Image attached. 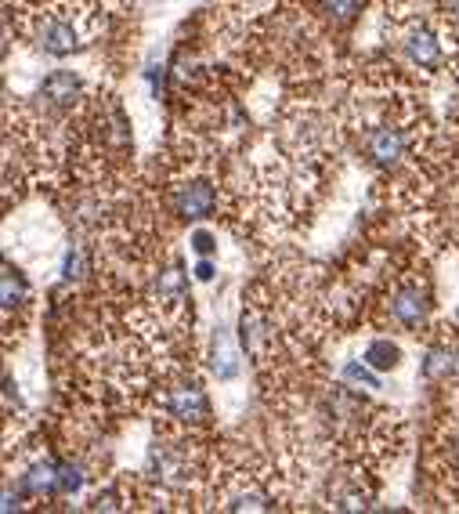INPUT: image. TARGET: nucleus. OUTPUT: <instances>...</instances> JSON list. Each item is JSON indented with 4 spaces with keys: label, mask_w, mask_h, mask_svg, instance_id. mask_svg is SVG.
<instances>
[{
    "label": "nucleus",
    "mask_w": 459,
    "mask_h": 514,
    "mask_svg": "<svg viewBox=\"0 0 459 514\" xmlns=\"http://www.w3.org/2000/svg\"><path fill=\"white\" fill-rule=\"evenodd\" d=\"M185 428L181 435H156L149 449V464H145V475L149 482L163 489V493H185L207 475V453L199 449L196 438H188Z\"/></svg>",
    "instance_id": "1"
},
{
    "label": "nucleus",
    "mask_w": 459,
    "mask_h": 514,
    "mask_svg": "<svg viewBox=\"0 0 459 514\" xmlns=\"http://www.w3.org/2000/svg\"><path fill=\"white\" fill-rule=\"evenodd\" d=\"M416 145H420V138H416L413 124H405V120H380L362 134V156L376 171L402 167L405 156L413 153Z\"/></svg>",
    "instance_id": "2"
},
{
    "label": "nucleus",
    "mask_w": 459,
    "mask_h": 514,
    "mask_svg": "<svg viewBox=\"0 0 459 514\" xmlns=\"http://www.w3.org/2000/svg\"><path fill=\"white\" fill-rule=\"evenodd\" d=\"M384 315L394 326H402L409 334H423L431 319V283L423 276H409L387 294Z\"/></svg>",
    "instance_id": "3"
},
{
    "label": "nucleus",
    "mask_w": 459,
    "mask_h": 514,
    "mask_svg": "<svg viewBox=\"0 0 459 514\" xmlns=\"http://www.w3.org/2000/svg\"><path fill=\"white\" fill-rule=\"evenodd\" d=\"M160 410L167 413V420H174L178 428H207L214 410H210V399L203 384L196 377H178L170 381L160 395Z\"/></svg>",
    "instance_id": "4"
},
{
    "label": "nucleus",
    "mask_w": 459,
    "mask_h": 514,
    "mask_svg": "<svg viewBox=\"0 0 459 514\" xmlns=\"http://www.w3.org/2000/svg\"><path fill=\"white\" fill-rule=\"evenodd\" d=\"M398 51L413 69L423 73H438L445 66V48H441V33L423 19H409L398 26Z\"/></svg>",
    "instance_id": "5"
},
{
    "label": "nucleus",
    "mask_w": 459,
    "mask_h": 514,
    "mask_svg": "<svg viewBox=\"0 0 459 514\" xmlns=\"http://www.w3.org/2000/svg\"><path fill=\"white\" fill-rule=\"evenodd\" d=\"M217 200H221V196H217V185L207 174H188V178L170 185V203H174V210L188 221L214 218Z\"/></svg>",
    "instance_id": "6"
},
{
    "label": "nucleus",
    "mask_w": 459,
    "mask_h": 514,
    "mask_svg": "<svg viewBox=\"0 0 459 514\" xmlns=\"http://www.w3.org/2000/svg\"><path fill=\"white\" fill-rule=\"evenodd\" d=\"M80 98H84V80L69 73V69H55L37 87V105L47 113H69V109L80 105Z\"/></svg>",
    "instance_id": "7"
},
{
    "label": "nucleus",
    "mask_w": 459,
    "mask_h": 514,
    "mask_svg": "<svg viewBox=\"0 0 459 514\" xmlns=\"http://www.w3.org/2000/svg\"><path fill=\"white\" fill-rule=\"evenodd\" d=\"M423 381L427 384H449L459 377V341L456 337H438V341L427 344V355H423Z\"/></svg>",
    "instance_id": "8"
},
{
    "label": "nucleus",
    "mask_w": 459,
    "mask_h": 514,
    "mask_svg": "<svg viewBox=\"0 0 459 514\" xmlns=\"http://www.w3.org/2000/svg\"><path fill=\"white\" fill-rule=\"evenodd\" d=\"M58 475H62V460L40 457L37 464L22 475V489H26L29 496H37V500H44V496L51 500V496H58Z\"/></svg>",
    "instance_id": "9"
},
{
    "label": "nucleus",
    "mask_w": 459,
    "mask_h": 514,
    "mask_svg": "<svg viewBox=\"0 0 459 514\" xmlns=\"http://www.w3.org/2000/svg\"><path fill=\"white\" fill-rule=\"evenodd\" d=\"M29 305H33L29 279L8 261V265H4V323H11V315H22Z\"/></svg>",
    "instance_id": "10"
},
{
    "label": "nucleus",
    "mask_w": 459,
    "mask_h": 514,
    "mask_svg": "<svg viewBox=\"0 0 459 514\" xmlns=\"http://www.w3.org/2000/svg\"><path fill=\"white\" fill-rule=\"evenodd\" d=\"M210 373L217 381H235V373H239V359H235L232 337L225 326H217L214 341H210Z\"/></svg>",
    "instance_id": "11"
},
{
    "label": "nucleus",
    "mask_w": 459,
    "mask_h": 514,
    "mask_svg": "<svg viewBox=\"0 0 459 514\" xmlns=\"http://www.w3.org/2000/svg\"><path fill=\"white\" fill-rule=\"evenodd\" d=\"M438 475L449 482L452 489L459 493V424H452L445 435H441L438 446Z\"/></svg>",
    "instance_id": "12"
},
{
    "label": "nucleus",
    "mask_w": 459,
    "mask_h": 514,
    "mask_svg": "<svg viewBox=\"0 0 459 514\" xmlns=\"http://www.w3.org/2000/svg\"><path fill=\"white\" fill-rule=\"evenodd\" d=\"M315 8L322 11V19L329 22V26H351V22L362 15V8H366V0H315Z\"/></svg>",
    "instance_id": "13"
},
{
    "label": "nucleus",
    "mask_w": 459,
    "mask_h": 514,
    "mask_svg": "<svg viewBox=\"0 0 459 514\" xmlns=\"http://www.w3.org/2000/svg\"><path fill=\"white\" fill-rule=\"evenodd\" d=\"M362 359L373 366V370H380V373H387V370H398L402 366V348L391 341V337H376L373 344L366 348V355Z\"/></svg>",
    "instance_id": "14"
},
{
    "label": "nucleus",
    "mask_w": 459,
    "mask_h": 514,
    "mask_svg": "<svg viewBox=\"0 0 459 514\" xmlns=\"http://www.w3.org/2000/svg\"><path fill=\"white\" fill-rule=\"evenodd\" d=\"M344 384H347V388H358V391H362V388H366V391H380V388H384V381L376 377L373 366H369L366 359H362V362H347V366H344Z\"/></svg>",
    "instance_id": "15"
},
{
    "label": "nucleus",
    "mask_w": 459,
    "mask_h": 514,
    "mask_svg": "<svg viewBox=\"0 0 459 514\" xmlns=\"http://www.w3.org/2000/svg\"><path fill=\"white\" fill-rule=\"evenodd\" d=\"M87 272H91V254H87L84 247H73L66 254V261H62V279H66V283H80Z\"/></svg>",
    "instance_id": "16"
},
{
    "label": "nucleus",
    "mask_w": 459,
    "mask_h": 514,
    "mask_svg": "<svg viewBox=\"0 0 459 514\" xmlns=\"http://www.w3.org/2000/svg\"><path fill=\"white\" fill-rule=\"evenodd\" d=\"M188 243H192V250H196V254H214V250H217V239L210 236L207 229H196L192 236H188Z\"/></svg>",
    "instance_id": "17"
},
{
    "label": "nucleus",
    "mask_w": 459,
    "mask_h": 514,
    "mask_svg": "<svg viewBox=\"0 0 459 514\" xmlns=\"http://www.w3.org/2000/svg\"><path fill=\"white\" fill-rule=\"evenodd\" d=\"M441 15H445L449 26L459 29V0H441Z\"/></svg>",
    "instance_id": "18"
},
{
    "label": "nucleus",
    "mask_w": 459,
    "mask_h": 514,
    "mask_svg": "<svg viewBox=\"0 0 459 514\" xmlns=\"http://www.w3.org/2000/svg\"><path fill=\"white\" fill-rule=\"evenodd\" d=\"M196 279H203V283H210V279H214V265H210L207 257H203V261L196 265Z\"/></svg>",
    "instance_id": "19"
}]
</instances>
